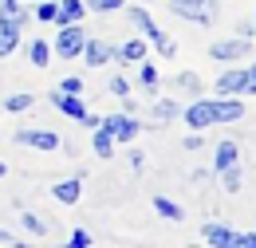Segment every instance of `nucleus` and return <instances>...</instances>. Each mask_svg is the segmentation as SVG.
I'll list each match as a JSON object with an SVG mask.
<instances>
[{"instance_id": "ddd939ff", "label": "nucleus", "mask_w": 256, "mask_h": 248, "mask_svg": "<svg viewBox=\"0 0 256 248\" xmlns=\"http://www.w3.org/2000/svg\"><path fill=\"white\" fill-rule=\"evenodd\" d=\"M201 236H205L209 244H221V248H228V244H232V236H236V232H232L228 224H217V220H213V224H205V228H201Z\"/></svg>"}, {"instance_id": "dca6fc26", "label": "nucleus", "mask_w": 256, "mask_h": 248, "mask_svg": "<svg viewBox=\"0 0 256 248\" xmlns=\"http://www.w3.org/2000/svg\"><path fill=\"white\" fill-rule=\"evenodd\" d=\"M213 162H217V174L228 170V166H236V146H232V142H221L217 154H213Z\"/></svg>"}, {"instance_id": "f257e3e1", "label": "nucleus", "mask_w": 256, "mask_h": 248, "mask_svg": "<svg viewBox=\"0 0 256 248\" xmlns=\"http://www.w3.org/2000/svg\"><path fill=\"white\" fill-rule=\"evenodd\" d=\"M170 8L182 20H197V24H209L217 16V0H170Z\"/></svg>"}, {"instance_id": "473e14b6", "label": "nucleus", "mask_w": 256, "mask_h": 248, "mask_svg": "<svg viewBox=\"0 0 256 248\" xmlns=\"http://www.w3.org/2000/svg\"><path fill=\"white\" fill-rule=\"evenodd\" d=\"M8 240H12V236H8V232H0V244H8Z\"/></svg>"}, {"instance_id": "9b49d317", "label": "nucleus", "mask_w": 256, "mask_h": 248, "mask_svg": "<svg viewBox=\"0 0 256 248\" xmlns=\"http://www.w3.org/2000/svg\"><path fill=\"white\" fill-rule=\"evenodd\" d=\"M79 56H87L91 67H102V63L110 60V48H106L102 40H83V52H79Z\"/></svg>"}, {"instance_id": "7ed1b4c3", "label": "nucleus", "mask_w": 256, "mask_h": 248, "mask_svg": "<svg viewBox=\"0 0 256 248\" xmlns=\"http://www.w3.org/2000/svg\"><path fill=\"white\" fill-rule=\"evenodd\" d=\"M130 20H134L138 28H142L146 36H150V40H154V44H158V52H162V56H174V44H170V36H166L162 28H154V24H150V16H146L142 8H130Z\"/></svg>"}, {"instance_id": "f03ea898", "label": "nucleus", "mask_w": 256, "mask_h": 248, "mask_svg": "<svg viewBox=\"0 0 256 248\" xmlns=\"http://www.w3.org/2000/svg\"><path fill=\"white\" fill-rule=\"evenodd\" d=\"M83 32L75 28V24H64V32H60V40H56V56L60 60H75L79 52H83Z\"/></svg>"}, {"instance_id": "20e7f679", "label": "nucleus", "mask_w": 256, "mask_h": 248, "mask_svg": "<svg viewBox=\"0 0 256 248\" xmlns=\"http://www.w3.org/2000/svg\"><path fill=\"white\" fill-rule=\"evenodd\" d=\"M102 126L110 130V138H118V142H130V138H138V118L134 114H110V118H102Z\"/></svg>"}, {"instance_id": "7c9ffc66", "label": "nucleus", "mask_w": 256, "mask_h": 248, "mask_svg": "<svg viewBox=\"0 0 256 248\" xmlns=\"http://www.w3.org/2000/svg\"><path fill=\"white\" fill-rule=\"evenodd\" d=\"M71 244H75V248H87V244H91V236H87V232H75V236H71Z\"/></svg>"}, {"instance_id": "b1692460", "label": "nucleus", "mask_w": 256, "mask_h": 248, "mask_svg": "<svg viewBox=\"0 0 256 248\" xmlns=\"http://www.w3.org/2000/svg\"><path fill=\"white\" fill-rule=\"evenodd\" d=\"M36 16H40V20H56V0H40Z\"/></svg>"}, {"instance_id": "bb28decb", "label": "nucleus", "mask_w": 256, "mask_h": 248, "mask_svg": "<svg viewBox=\"0 0 256 248\" xmlns=\"http://www.w3.org/2000/svg\"><path fill=\"white\" fill-rule=\"evenodd\" d=\"M142 83H146V87H154V83H158V67H154V63H146V67H142Z\"/></svg>"}, {"instance_id": "4be33fe9", "label": "nucleus", "mask_w": 256, "mask_h": 248, "mask_svg": "<svg viewBox=\"0 0 256 248\" xmlns=\"http://www.w3.org/2000/svg\"><path fill=\"white\" fill-rule=\"evenodd\" d=\"M28 56H32V63H36V67H44V63H48V56H52V52H48V48H44L40 40H32V52H28Z\"/></svg>"}, {"instance_id": "aec40b11", "label": "nucleus", "mask_w": 256, "mask_h": 248, "mask_svg": "<svg viewBox=\"0 0 256 248\" xmlns=\"http://www.w3.org/2000/svg\"><path fill=\"white\" fill-rule=\"evenodd\" d=\"M154 209H158L166 220H182V209H178V205H174L170 197H154Z\"/></svg>"}, {"instance_id": "2f4dec72", "label": "nucleus", "mask_w": 256, "mask_h": 248, "mask_svg": "<svg viewBox=\"0 0 256 248\" xmlns=\"http://www.w3.org/2000/svg\"><path fill=\"white\" fill-rule=\"evenodd\" d=\"M178 83H182V87H186V91H197V79H193V75H182V79H178Z\"/></svg>"}, {"instance_id": "423d86ee", "label": "nucleus", "mask_w": 256, "mask_h": 248, "mask_svg": "<svg viewBox=\"0 0 256 248\" xmlns=\"http://www.w3.org/2000/svg\"><path fill=\"white\" fill-rule=\"evenodd\" d=\"M182 118H186L193 130H205V126H213V102L197 98V102H190V106L182 110Z\"/></svg>"}, {"instance_id": "393cba45", "label": "nucleus", "mask_w": 256, "mask_h": 248, "mask_svg": "<svg viewBox=\"0 0 256 248\" xmlns=\"http://www.w3.org/2000/svg\"><path fill=\"white\" fill-rule=\"evenodd\" d=\"M24 228H28V232H36V236H40V232H44V220L36 217V213H24Z\"/></svg>"}, {"instance_id": "72a5a7b5", "label": "nucleus", "mask_w": 256, "mask_h": 248, "mask_svg": "<svg viewBox=\"0 0 256 248\" xmlns=\"http://www.w3.org/2000/svg\"><path fill=\"white\" fill-rule=\"evenodd\" d=\"M0 178H4V166H0Z\"/></svg>"}, {"instance_id": "4468645a", "label": "nucleus", "mask_w": 256, "mask_h": 248, "mask_svg": "<svg viewBox=\"0 0 256 248\" xmlns=\"http://www.w3.org/2000/svg\"><path fill=\"white\" fill-rule=\"evenodd\" d=\"M217 91L221 94H240L244 91V67H240V71H224L221 79H217Z\"/></svg>"}, {"instance_id": "6e6552de", "label": "nucleus", "mask_w": 256, "mask_h": 248, "mask_svg": "<svg viewBox=\"0 0 256 248\" xmlns=\"http://www.w3.org/2000/svg\"><path fill=\"white\" fill-rule=\"evenodd\" d=\"M20 44V24L12 16H0V56H12Z\"/></svg>"}, {"instance_id": "9d476101", "label": "nucleus", "mask_w": 256, "mask_h": 248, "mask_svg": "<svg viewBox=\"0 0 256 248\" xmlns=\"http://www.w3.org/2000/svg\"><path fill=\"white\" fill-rule=\"evenodd\" d=\"M52 102H56L64 114H71V118H87V106H83L71 91H56V94H52Z\"/></svg>"}, {"instance_id": "f8f14e48", "label": "nucleus", "mask_w": 256, "mask_h": 248, "mask_svg": "<svg viewBox=\"0 0 256 248\" xmlns=\"http://www.w3.org/2000/svg\"><path fill=\"white\" fill-rule=\"evenodd\" d=\"M83 12H87L83 0H64V4H56V20H60V24H79Z\"/></svg>"}, {"instance_id": "f3484780", "label": "nucleus", "mask_w": 256, "mask_h": 248, "mask_svg": "<svg viewBox=\"0 0 256 248\" xmlns=\"http://www.w3.org/2000/svg\"><path fill=\"white\" fill-rule=\"evenodd\" d=\"M142 56H146V44H142V40H130V44L118 48V60H122V63H138Z\"/></svg>"}, {"instance_id": "c756f323", "label": "nucleus", "mask_w": 256, "mask_h": 248, "mask_svg": "<svg viewBox=\"0 0 256 248\" xmlns=\"http://www.w3.org/2000/svg\"><path fill=\"white\" fill-rule=\"evenodd\" d=\"M244 91L256 94V63H252V67H244Z\"/></svg>"}, {"instance_id": "c85d7f7f", "label": "nucleus", "mask_w": 256, "mask_h": 248, "mask_svg": "<svg viewBox=\"0 0 256 248\" xmlns=\"http://www.w3.org/2000/svg\"><path fill=\"white\" fill-rule=\"evenodd\" d=\"M232 244H240V248H256V232H240V236H232Z\"/></svg>"}, {"instance_id": "a878e982", "label": "nucleus", "mask_w": 256, "mask_h": 248, "mask_svg": "<svg viewBox=\"0 0 256 248\" xmlns=\"http://www.w3.org/2000/svg\"><path fill=\"white\" fill-rule=\"evenodd\" d=\"M221 174H224V186H228V189L240 186V170H236V166H228V170H221Z\"/></svg>"}, {"instance_id": "5701e85b", "label": "nucleus", "mask_w": 256, "mask_h": 248, "mask_svg": "<svg viewBox=\"0 0 256 248\" xmlns=\"http://www.w3.org/2000/svg\"><path fill=\"white\" fill-rule=\"evenodd\" d=\"M87 4H91L95 12H114V8H122L126 0H87Z\"/></svg>"}, {"instance_id": "0eeeda50", "label": "nucleus", "mask_w": 256, "mask_h": 248, "mask_svg": "<svg viewBox=\"0 0 256 248\" xmlns=\"http://www.w3.org/2000/svg\"><path fill=\"white\" fill-rule=\"evenodd\" d=\"M248 40H217L213 48H209V56L213 60H240V56H248Z\"/></svg>"}, {"instance_id": "a211bd4d", "label": "nucleus", "mask_w": 256, "mask_h": 248, "mask_svg": "<svg viewBox=\"0 0 256 248\" xmlns=\"http://www.w3.org/2000/svg\"><path fill=\"white\" fill-rule=\"evenodd\" d=\"M182 114V106L174 102V98H162V102H154V118L158 122H170V118H178Z\"/></svg>"}, {"instance_id": "412c9836", "label": "nucleus", "mask_w": 256, "mask_h": 248, "mask_svg": "<svg viewBox=\"0 0 256 248\" xmlns=\"http://www.w3.org/2000/svg\"><path fill=\"white\" fill-rule=\"evenodd\" d=\"M4 106H8L12 114H20V110H28V106H32V94H12V98H8Z\"/></svg>"}, {"instance_id": "6ab92c4d", "label": "nucleus", "mask_w": 256, "mask_h": 248, "mask_svg": "<svg viewBox=\"0 0 256 248\" xmlns=\"http://www.w3.org/2000/svg\"><path fill=\"white\" fill-rule=\"evenodd\" d=\"M110 150H114V138H110V130L98 122V134H95V154L98 158H110Z\"/></svg>"}, {"instance_id": "2eb2a0df", "label": "nucleus", "mask_w": 256, "mask_h": 248, "mask_svg": "<svg viewBox=\"0 0 256 248\" xmlns=\"http://www.w3.org/2000/svg\"><path fill=\"white\" fill-rule=\"evenodd\" d=\"M79 178H71V182H60V186L52 189V197H56V201H64V205H75V201H79Z\"/></svg>"}, {"instance_id": "1a4fd4ad", "label": "nucleus", "mask_w": 256, "mask_h": 248, "mask_svg": "<svg viewBox=\"0 0 256 248\" xmlns=\"http://www.w3.org/2000/svg\"><path fill=\"white\" fill-rule=\"evenodd\" d=\"M244 114V102H236L232 94H224V102H213V122H236Z\"/></svg>"}, {"instance_id": "cd10ccee", "label": "nucleus", "mask_w": 256, "mask_h": 248, "mask_svg": "<svg viewBox=\"0 0 256 248\" xmlns=\"http://www.w3.org/2000/svg\"><path fill=\"white\" fill-rule=\"evenodd\" d=\"M110 91L114 94H130V83L122 79V75H114V79H110Z\"/></svg>"}, {"instance_id": "39448f33", "label": "nucleus", "mask_w": 256, "mask_h": 248, "mask_svg": "<svg viewBox=\"0 0 256 248\" xmlns=\"http://www.w3.org/2000/svg\"><path fill=\"white\" fill-rule=\"evenodd\" d=\"M20 146H36V150H60V134L52 130H16Z\"/></svg>"}]
</instances>
